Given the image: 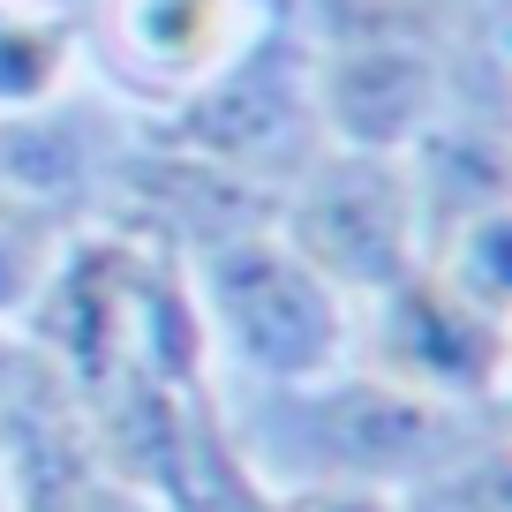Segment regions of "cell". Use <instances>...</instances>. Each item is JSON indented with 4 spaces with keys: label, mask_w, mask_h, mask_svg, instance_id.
<instances>
[{
    "label": "cell",
    "mask_w": 512,
    "mask_h": 512,
    "mask_svg": "<svg viewBox=\"0 0 512 512\" xmlns=\"http://www.w3.org/2000/svg\"><path fill=\"white\" fill-rule=\"evenodd\" d=\"M128 136H136V121H121L106 91H68L53 106L0 113V189L91 226L113 196Z\"/></svg>",
    "instance_id": "9c48e42d"
},
{
    "label": "cell",
    "mask_w": 512,
    "mask_h": 512,
    "mask_svg": "<svg viewBox=\"0 0 512 512\" xmlns=\"http://www.w3.org/2000/svg\"><path fill=\"white\" fill-rule=\"evenodd\" d=\"M144 144L189 151V159L219 166V174L249 181V189H287L332 136L317 113V46H309L302 8H279L226 68H211L196 91H181L174 106L136 121Z\"/></svg>",
    "instance_id": "3957f363"
},
{
    "label": "cell",
    "mask_w": 512,
    "mask_h": 512,
    "mask_svg": "<svg viewBox=\"0 0 512 512\" xmlns=\"http://www.w3.org/2000/svg\"><path fill=\"white\" fill-rule=\"evenodd\" d=\"M196 279V309H204L211 354L256 384V392H294V384H324L354 362V317L362 309L309 272L302 256L279 241V226H249L211 249L181 256Z\"/></svg>",
    "instance_id": "7a4b0ae2"
},
{
    "label": "cell",
    "mask_w": 512,
    "mask_h": 512,
    "mask_svg": "<svg viewBox=\"0 0 512 512\" xmlns=\"http://www.w3.org/2000/svg\"><path fill=\"white\" fill-rule=\"evenodd\" d=\"M0 512H16V505H8V467H0Z\"/></svg>",
    "instance_id": "e0dca14e"
},
{
    "label": "cell",
    "mask_w": 512,
    "mask_h": 512,
    "mask_svg": "<svg viewBox=\"0 0 512 512\" xmlns=\"http://www.w3.org/2000/svg\"><path fill=\"white\" fill-rule=\"evenodd\" d=\"M490 422H505V407H445V400H422L407 384L347 362L324 384L256 392V415H234V437H241V452L256 460L264 482L407 490L437 460L475 445Z\"/></svg>",
    "instance_id": "6da1fadb"
},
{
    "label": "cell",
    "mask_w": 512,
    "mask_h": 512,
    "mask_svg": "<svg viewBox=\"0 0 512 512\" xmlns=\"http://www.w3.org/2000/svg\"><path fill=\"white\" fill-rule=\"evenodd\" d=\"M31 512H159L136 482H121V475H106V467H91V475H76L68 490H53V497H38Z\"/></svg>",
    "instance_id": "9a60e30c"
},
{
    "label": "cell",
    "mask_w": 512,
    "mask_h": 512,
    "mask_svg": "<svg viewBox=\"0 0 512 512\" xmlns=\"http://www.w3.org/2000/svg\"><path fill=\"white\" fill-rule=\"evenodd\" d=\"M317 46V113L347 151H407L460 91V68L497 46L475 38H309Z\"/></svg>",
    "instance_id": "ba28073f"
},
{
    "label": "cell",
    "mask_w": 512,
    "mask_h": 512,
    "mask_svg": "<svg viewBox=\"0 0 512 512\" xmlns=\"http://www.w3.org/2000/svg\"><path fill=\"white\" fill-rule=\"evenodd\" d=\"M272 512H400L392 490L362 482H272Z\"/></svg>",
    "instance_id": "5bb4252c"
},
{
    "label": "cell",
    "mask_w": 512,
    "mask_h": 512,
    "mask_svg": "<svg viewBox=\"0 0 512 512\" xmlns=\"http://www.w3.org/2000/svg\"><path fill=\"white\" fill-rule=\"evenodd\" d=\"M279 8L287 0H98L83 8V61H98V91L144 121L226 68Z\"/></svg>",
    "instance_id": "52a82bcc"
},
{
    "label": "cell",
    "mask_w": 512,
    "mask_h": 512,
    "mask_svg": "<svg viewBox=\"0 0 512 512\" xmlns=\"http://www.w3.org/2000/svg\"><path fill=\"white\" fill-rule=\"evenodd\" d=\"M68 234H76V219H61V211L31 204L16 189H0V332H23L38 287L53 279V264L68 249Z\"/></svg>",
    "instance_id": "8fae6325"
},
{
    "label": "cell",
    "mask_w": 512,
    "mask_h": 512,
    "mask_svg": "<svg viewBox=\"0 0 512 512\" xmlns=\"http://www.w3.org/2000/svg\"><path fill=\"white\" fill-rule=\"evenodd\" d=\"M23 354H31V347H23V339H16V332H0V392H8V384H16V369H23Z\"/></svg>",
    "instance_id": "2e32d148"
},
{
    "label": "cell",
    "mask_w": 512,
    "mask_h": 512,
    "mask_svg": "<svg viewBox=\"0 0 512 512\" xmlns=\"http://www.w3.org/2000/svg\"><path fill=\"white\" fill-rule=\"evenodd\" d=\"M354 362L445 407H505L512 324L467 302L430 264H415L400 287H384L354 317Z\"/></svg>",
    "instance_id": "5b68a950"
},
{
    "label": "cell",
    "mask_w": 512,
    "mask_h": 512,
    "mask_svg": "<svg viewBox=\"0 0 512 512\" xmlns=\"http://www.w3.org/2000/svg\"><path fill=\"white\" fill-rule=\"evenodd\" d=\"M272 226L309 272H324L354 309H369L384 287H400L422 264L415 181H407L400 151L324 144L317 159L279 189Z\"/></svg>",
    "instance_id": "277c9868"
},
{
    "label": "cell",
    "mask_w": 512,
    "mask_h": 512,
    "mask_svg": "<svg viewBox=\"0 0 512 512\" xmlns=\"http://www.w3.org/2000/svg\"><path fill=\"white\" fill-rule=\"evenodd\" d=\"M422 264H430L437 279H452L467 302H482V309H497V317H512V211H490V219L460 226V234L437 241Z\"/></svg>",
    "instance_id": "4fadbf2b"
},
{
    "label": "cell",
    "mask_w": 512,
    "mask_h": 512,
    "mask_svg": "<svg viewBox=\"0 0 512 512\" xmlns=\"http://www.w3.org/2000/svg\"><path fill=\"white\" fill-rule=\"evenodd\" d=\"M83 68V8L0 0V113H31L76 91Z\"/></svg>",
    "instance_id": "30bf717a"
},
{
    "label": "cell",
    "mask_w": 512,
    "mask_h": 512,
    "mask_svg": "<svg viewBox=\"0 0 512 512\" xmlns=\"http://www.w3.org/2000/svg\"><path fill=\"white\" fill-rule=\"evenodd\" d=\"M392 505L400 512H512V437H505V422H490L475 445H460L430 475L392 490Z\"/></svg>",
    "instance_id": "7c38bea8"
},
{
    "label": "cell",
    "mask_w": 512,
    "mask_h": 512,
    "mask_svg": "<svg viewBox=\"0 0 512 512\" xmlns=\"http://www.w3.org/2000/svg\"><path fill=\"white\" fill-rule=\"evenodd\" d=\"M144 279H151V234H136V226H121V219L76 226L16 339L91 400V392H106L113 377L136 369Z\"/></svg>",
    "instance_id": "8992f818"
}]
</instances>
